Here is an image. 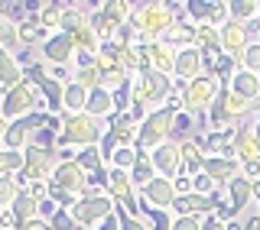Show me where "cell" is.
<instances>
[{"label":"cell","mask_w":260,"mask_h":230,"mask_svg":"<svg viewBox=\"0 0 260 230\" xmlns=\"http://www.w3.org/2000/svg\"><path fill=\"white\" fill-rule=\"evenodd\" d=\"M179 20V4H134L130 26L140 32L143 43H159Z\"/></svg>","instance_id":"obj_1"},{"label":"cell","mask_w":260,"mask_h":230,"mask_svg":"<svg viewBox=\"0 0 260 230\" xmlns=\"http://www.w3.org/2000/svg\"><path fill=\"white\" fill-rule=\"evenodd\" d=\"M108 133V120H94L91 113H62V133L59 146H75V149H88L98 146Z\"/></svg>","instance_id":"obj_2"},{"label":"cell","mask_w":260,"mask_h":230,"mask_svg":"<svg viewBox=\"0 0 260 230\" xmlns=\"http://www.w3.org/2000/svg\"><path fill=\"white\" fill-rule=\"evenodd\" d=\"M254 110V104H247L244 97H238L231 88H221L211 104V110L205 113V127L215 133H228V130H238V123Z\"/></svg>","instance_id":"obj_3"},{"label":"cell","mask_w":260,"mask_h":230,"mask_svg":"<svg viewBox=\"0 0 260 230\" xmlns=\"http://www.w3.org/2000/svg\"><path fill=\"white\" fill-rule=\"evenodd\" d=\"M173 91H176L173 75H159V71H140V75H134V107H146L153 113V110L166 107Z\"/></svg>","instance_id":"obj_4"},{"label":"cell","mask_w":260,"mask_h":230,"mask_svg":"<svg viewBox=\"0 0 260 230\" xmlns=\"http://www.w3.org/2000/svg\"><path fill=\"white\" fill-rule=\"evenodd\" d=\"M176 113L173 107H159L153 113H146L143 123L137 127V152H153L156 146L173 139V127H176Z\"/></svg>","instance_id":"obj_5"},{"label":"cell","mask_w":260,"mask_h":230,"mask_svg":"<svg viewBox=\"0 0 260 230\" xmlns=\"http://www.w3.org/2000/svg\"><path fill=\"white\" fill-rule=\"evenodd\" d=\"M0 113L7 120H23L29 113H49V104L39 97L32 81H23V85L10 88L7 94H0Z\"/></svg>","instance_id":"obj_6"},{"label":"cell","mask_w":260,"mask_h":230,"mask_svg":"<svg viewBox=\"0 0 260 230\" xmlns=\"http://www.w3.org/2000/svg\"><path fill=\"white\" fill-rule=\"evenodd\" d=\"M218 91H221V85H218L215 75H199L195 81H189V85L182 88V113H192L195 120H205V113L211 110V104H215Z\"/></svg>","instance_id":"obj_7"},{"label":"cell","mask_w":260,"mask_h":230,"mask_svg":"<svg viewBox=\"0 0 260 230\" xmlns=\"http://www.w3.org/2000/svg\"><path fill=\"white\" fill-rule=\"evenodd\" d=\"M114 211H117V204H114L111 195H85V198L75 201V208H72L69 214L75 217V224L81 230H94V227H101L104 220H111Z\"/></svg>","instance_id":"obj_8"},{"label":"cell","mask_w":260,"mask_h":230,"mask_svg":"<svg viewBox=\"0 0 260 230\" xmlns=\"http://www.w3.org/2000/svg\"><path fill=\"white\" fill-rule=\"evenodd\" d=\"M39 62L46 65H72L75 68V39L69 32H52L39 46Z\"/></svg>","instance_id":"obj_9"},{"label":"cell","mask_w":260,"mask_h":230,"mask_svg":"<svg viewBox=\"0 0 260 230\" xmlns=\"http://www.w3.org/2000/svg\"><path fill=\"white\" fill-rule=\"evenodd\" d=\"M218 204H221V195H199V191H192V195L176 198L173 214L176 217H199V220H205L208 214L218 211Z\"/></svg>","instance_id":"obj_10"},{"label":"cell","mask_w":260,"mask_h":230,"mask_svg":"<svg viewBox=\"0 0 260 230\" xmlns=\"http://www.w3.org/2000/svg\"><path fill=\"white\" fill-rule=\"evenodd\" d=\"M52 188H62V191L75 195V198H85L88 191V172L78 166V162H59L52 172Z\"/></svg>","instance_id":"obj_11"},{"label":"cell","mask_w":260,"mask_h":230,"mask_svg":"<svg viewBox=\"0 0 260 230\" xmlns=\"http://www.w3.org/2000/svg\"><path fill=\"white\" fill-rule=\"evenodd\" d=\"M150 159H153L156 175L169 178V182H176V178L182 175V152H179V143H176V139H169V143L156 146V149L150 152Z\"/></svg>","instance_id":"obj_12"},{"label":"cell","mask_w":260,"mask_h":230,"mask_svg":"<svg viewBox=\"0 0 260 230\" xmlns=\"http://www.w3.org/2000/svg\"><path fill=\"white\" fill-rule=\"evenodd\" d=\"M218 32H221V52L228 55V59H234V62L241 65L244 49L250 46V29L244 26V23H238V20H228Z\"/></svg>","instance_id":"obj_13"},{"label":"cell","mask_w":260,"mask_h":230,"mask_svg":"<svg viewBox=\"0 0 260 230\" xmlns=\"http://www.w3.org/2000/svg\"><path fill=\"white\" fill-rule=\"evenodd\" d=\"M140 198L150 204V208H156V211H173V204H176V185L169 182V178H162L156 175L146 188H140Z\"/></svg>","instance_id":"obj_14"},{"label":"cell","mask_w":260,"mask_h":230,"mask_svg":"<svg viewBox=\"0 0 260 230\" xmlns=\"http://www.w3.org/2000/svg\"><path fill=\"white\" fill-rule=\"evenodd\" d=\"M199 75H205V59H202L199 49H179L176 52V68H173V81H182V85H189L195 81Z\"/></svg>","instance_id":"obj_15"},{"label":"cell","mask_w":260,"mask_h":230,"mask_svg":"<svg viewBox=\"0 0 260 230\" xmlns=\"http://www.w3.org/2000/svg\"><path fill=\"white\" fill-rule=\"evenodd\" d=\"M143 59L146 65H150V71H159V75H173V68H176V49L169 46V43H143Z\"/></svg>","instance_id":"obj_16"},{"label":"cell","mask_w":260,"mask_h":230,"mask_svg":"<svg viewBox=\"0 0 260 230\" xmlns=\"http://www.w3.org/2000/svg\"><path fill=\"white\" fill-rule=\"evenodd\" d=\"M205 175L218 185V191H224V188L241 175V162L238 159H224V156H208L205 159Z\"/></svg>","instance_id":"obj_17"},{"label":"cell","mask_w":260,"mask_h":230,"mask_svg":"<svg viewBox=\"0 0 260 230\" xmlns=\"http://www.w3.org/2000/svg\"><path fill=\"white\" fill-rule=\"evenodd\" d=\"M23 81H26V71H23L20 59L10 49H0V94H7L10 88L23 85Z\"/></svg>","instance_id":"obj_18"},{"label":"cell","mask_w":260,"mask_h":230,"mask_svg":"<svg viewBox=\"0 0 260 230\" xmlns=\"http://www.w3.org/2000/svg\"><path fill=\"white\" fill-rule=\"evenodd\" d=\"M224 195H228V208H231V214L241 220V214H244V208H247L250 201H254V182H247L244 175H238L231 185L224 188Z\"/></svg>","instance_id":"obj_19"},{"label":"cell","mask_w":260,"mask_h":230,"mask_svg":"<svg viewBox=\"0 0 260 230\" xmlns=\"http://www.w3.org/2000/svg\"><path fill=\"white\" fill-rule=\"evenodd\" d=\"M234 159H238L241 166L260 162V139H257L254 130H244V127L234 130Z\"/></svg>","instance_id":"obj_20"},{"label":"cell","mask_w":260,"mask_h":230,"mask_svg":"<svg viewBox=\"0 0 260 230\" xmlns=\"http://www.w3.org/2000/svg\"><path fill=\"white\" fill-rule=\"evenodd\" d=\"M137 127H140V123L130 120V113H114L108 120V136L117 143V149L120 146H134L137 149Z\"/></svg>","instance_id":"obj_21"},{"label":"cell","mask_w":260,"mask_h":230,"mask_svg":"<svg viewBox=\"0 0 260 230\" xmlns=\"http://www.w3.org/2000/svg\"><path fill=\"white\" fill-rule=\"evenodd\" d=\"M179 152H182V175L195 178V175L205 172V159H208V156L202 152V146L195 143V136L182 139V143H179Z\"/></svg>","instance_id":"obj_22"},{"label":"cell","mask_w":260,"mask_h":230,"mask_svg":"<svg viewBox=\"0 0 260 230\" xmlns=\"http://www.w3.org/2000/svg\"><path fill=\"white\" fill-rule=\"evenodd\" d=\"M228 88H231L238 97H244L247 104H254V107L260 104V75H250V71L238 68V75L231 78V85H228Z\"/></svg>","instance_id":"obj_23"},{"label":"cell","mask_w":260,"mask_h":230,"mask_svg":"<svg viewBox=\"0 0 260 230\" xmlns=\"http://www.w3.org/2000/svg\"><path fill=\"white\" fill-rule=\"evenodd\" d=\"M85 113H91L94 120H111L114 113V94L111 91H104V88H94L91 94H88V107H85Z\"/></svg>","instance_id":"obj_24"},{"label":"cell","mask_w":260,"mask_h":230,"mask_svg":"<svg viewBox=\"0 0 260 230\" xmlns=\"http://www.w3.org/2000/svg\"><path fill=\"white\" fill-rule=\"evenodd\" d=\"M88 88H81L75 78L65 85V101H62V113H85V107H88Z\"/></svg>","instance_id":"obj_25"},{"label":"cell","mask_w":260,"mask_h":230,"mask_svg":"<svg viewBox=\"0 0 260 230\" xmlns=\"http://www.w3.org/2000/svg\"><path fill=\"white\" fill-rule=\"evenodd\" d=\"M16 32H20V46H26V49H39L49 36H52L49 29H43V26L36 23V16H29L26 23H20V26H16Z\"/></svg>","instance_id":"obj_26"},{"label":"cell","mask_w":260,"mask_h":230,"mask_svg":"<svg viewBox=\"0 0 260 230\" xmlns=\"http://www.w3.org/2000/svg\"><path fill=\"white\" fill-rule=\"evenodd\" d=\"M62 16H65V4H39L36 7V23L49 32H59Z\"/></svg>","instance_id":"obj_27"},{"label":"cell","mask_w":260,"mask_h":230,"mask_svg":"<svg viewBox=\"0 0 260 230\" xmlns=\"http://www.w3.org/2000/svg\"><path fill=\"white\" fill-rule=\"evenodd\" d=\"M10 214H13V220H16V227H23V224H29L32 217H39V201H36V198H29V195L23 191L20 198L13 201Z\"/></svg>","instance_id":"obj_28"},{"label":"cell","mask_w":260,"mask_h":230,"mask_svg":"<svg viewBox=\"0 0 260 230\" xmlns=\"http://www.w3.org/2000/svg\"><path fill=\"white\" fill-rule=\"evenodd\" d=\"M130 178H134V188L140 191V188H146L156 178V169H153V159H150V152H140V159H137V166L130 169Z\"/></svg>","instance_id":"obj_29"},{"label":"cell","mask_w":260,"mask_h":230,"mask_svg":"<svg viewBox=\"0 0 260 230\" xmlns=\"http://www.w3.org/2000/svg\"><path fill=\"white\" fill-rule=\"evenodd\" d=\"M72 39H75V55H98L101 52V36L91 29V23H88L81 32H75Z\"/></svg>","instance_id":"obj_30"},{"label":"cell","mask_w":260,"mask_h":230,"mask_svg":"<svg viewBox=\"0 0 260 230\" xmlns=\"http://www.w3.org/2000/svg\"><path fill=\"white\" fill-rule=\"evenodd\" d=\"M228 10H231V20H238V23L247 26V23H254L260 16V0H231Z\"/></svg>","instance_id":"obj_31"},{"label":"cell","mask_w":260,"mask_h":230,"mask_svg":"<svg viewBox=\"0 0 260 230\" xmlns=\"http://www.w3.org/2000/svg\"><path fill=\"white\" fill-rule=\"evenodd\" d=\"M78 166L88 172V175H98V172H104L108 169V162H104V156H101V146H88V149H78Z\"/></svg>","instance_id":"obj_32"},{"label":"cell","mask_w":260,"mask_h":230,"mask_svg":"<svg viewBox=\"0 0 260 230\" xmlns=\"http://www.w3.org/2000/svg\"><path fill=\"white\" fill-rule=\"evenodd\" d=\"M26 166V156L16 149H0V175H20Z\"/></svg>","instance_id":"obj_33"},{"label":"cell","mask_w":260,"mask_h":230,"mask_svg":"<svg viewBox=\"0 0 260 230\" xmlns=\"http://www.w3.org/2000/svg\"><path fill=\"white\" fill-rule=\"evenodd\" d=\"M20 195H23V188L16 185L13 175H0V211H10Z\"/></svg>","instance_id":"obj_34"},{"label":"cell","mask_w":260,"mask_h":230,"mask_svg":"<svg viewBox=\"0 0 260 230\" xmlns=\"http://www.w3.org/2000/svg\"><path fill=\"white\" fill-rule=\"evenodd\" d=\"M20 46V32H16V23L7 13H0V49H13Z\"/></svg>","instance_id":"obj_35"},{"label":"cell","mask_w":260,"mask_h":230,"mask_svg":"<svg viewBox=\"0 0 260 230\" xmlns=\"http://www.w3.org/2000/svg\"><path fill=\"white\" fill-rule=\"evenodd\" d=\"M137 159H140V152H137L134 146H120V149H114V156H111V166L130 172V169L137 166Z\"/></svg>","instance_id":"obj_36"},{"label":"cell","mask_w":260,"mask_h":230,"mask_svg":"<svg viewBox=\"0 0 260 230\" xmlns=\"http://www.w3.org/2000/svg\"><path fill=\"white\" fill-rule=\"evenodd\" d=\"M114 214H117V230H153L143 217L130 214V211H124V208H117Z\"/></svg>","instance_id":"obj_37"},{"label":"cell","mask_w":260,"mask_h":230,"mask_svg":"<svg viewBox=\"0 0 260 230\" xmlns=\"http://www.w3.org/2000/svg\"><path fill=\"white\" fill-rule=\"evenodd\" d=\"M241 68L244 71H250V75H260V43L254 39L247 49H244V55H241Z\"/></svg>","instance_id":"obj_38"},{"label":"cell","mask_w":260,"mask_h":230,"mask_svg":"<svg viewBox=\"0 0 260 230\" xmlns=\"http://www.w3.org/2000/svg\"><path fill=\"white\" fill-rule=\"evenodd\" d=\"M75 81L81 88H88V91H94V88H101V68H75Z\"/></svg>","instance_id":"obj_39"},{"label":"cell","mask_w":260,"mask_h":230,"mask_svg":"<svg viewBox=\"0 0 260 230\" xmlns=\"http://www.w3.org/2000/svg\"><path fill=\"white\" fill-rule=\"evenodd\" d=\"M49 224H52V230H78L75 217H72L69 211H62V208H59V214H55L52 220H49Z\"/></svg>","instance_id":"obj_40"},{"label":"cell","mask_w":260,"mask_h":230,"mask_svg":"<svg viewBox=\"0 0 260 230\" xmlns=\"http://www.w3.org/2000/svg\"><path fill=\"white\" fill-rule=\"evenodd\" d=\"M192 188H195V191H199V195H218V185L211 182V178L205 175V172L192 178Z\"/></svg>","instance_id":"obj_41"},{"label":"cell","mask_w":260,"mask_h":230,"mask_svg":"<svg viewBox=\"0 0 260 230\" xmlns=\"http://www.w3.org/2000/svg\"><path fill=\"white\" fill-rule=\"evenodd\" d=\"M26 195H29V198H36V201H46L49 198V182H29Z\"/></svg>","instance_id":"obj_42"},{"label":"cell","mask_w":260,"mask_h":230,"mask_svg":"<svg viewBox=\"0 0 260 230\" xmlns=\"http://www.w3.org/2000/svg\"><path fill=\"white\" fill-rule=\"evenodd\" d=\"M173 230H202L199 217H173Z\"/></svg>","instance_id":"obj_43"},{"label":"cell","mask_w":260,"mask_h":230,"mask_svg":"<svg viewBox=\"0 0 260 230\" xmlns=\"http://www.w3.org/2000/svg\"><path fill=\"white\" fill-rule=\"evenodd\" d=\"M55 214H59V204H55L52 198H46V201H39V217H43V220H52Z\"/></svg>","instance_id":"obj_44"},{"label":"cell","mask_w":260,"mask_h":230,"mask_svg":"<svg viewBox=\"0 0 260 230\" xmlns=\"http://www.w3.org/2000/svg\"><path fill=\"white\" fill-rule=\"evenodd\" d=\"M173 185H176V195H179V198H182V195H192V191H195V188H192V178H189V175H179Z\"/></svg>","instance_id":"obj_45"},{"label":"cell","mask_w":260,"mask_h":230,"mask_svg":"<svg viewBox=\"0 0 260 230\" xmlns=\"http://www.w3.org/2000/svg\"><path fill=\"white\" fill-rule=\"evenodd\" d=\"M202 230H228V224L221 217H215V214H208L205 220H202Z\"/></svg>","instance_id":"obj_46"},{"label":"cell","mask_w":260,"mask_h":230,"mask_svg":"<svg viewBox=\"0 0 260 230\" xmlns=\"http://www.w3.org/2000/svg\"><path fill=\"white\" fill-rule=\"evenodd\" d=\"M20 230H52V224H49V220H43V217H32L29 224H23Z\"/></svg>","instance_id":"obj_47"},{"label":"cell","mask_w":260,"mask_h":230,"mask_svg":"<svg viewBox=\"0 0 260 230\" xmlns=\"http://www.w3.org/2000/svg\"><path fill=\"white\" fill-rule=\"evenodd\" d=\"M244 230H260V214H254V217L244 220Z\"/></svg>","instance_id":"obj_48"},{"label":"cell","mask_w":260,"mask_h":230,"mask_svg":"<svg viewBox=\"0 0 260 230\" xmlns=\"http://www.w3.org/2000/svg\"><path fill=\"white\" fill-rule=\"evenodd\" d=\"M7 130H10V120L0 113V143H4V136H7Z\"/></svg>","instance_id":"obj_49"},{"label":"cell","mask_w":260,"mask_h":230,"mask_svg":"<svg viewBox=\"0 0 260 230\" xmlns=\"http://www.w3.org/2000/svg\"><path fill=\"white\" fill-rule=\"evenodd\" d=\"M250 130H254V133H257V139H260V107L254 110V127H250Z\"/></svg>","instance_id":"obj_50"},{"label":"cell","mask_w":260,"mask_h":230,"mask_svg":"<svg viewBox=\"0 0 260 230\" xmlns=\"http://www.w3.org/2000/svg\"><path fill=\"white\" fill-rule=\"evenodd\" d=\"M254 201H257V208H260V182H254Z\"/></svg>","instance_id":"obj_51"},{"label":"cell","mask_w":260,"mask_h":230,"mask_svg":"<svg viewBox=\"0 0 260 230\" xmlns=\"http://www.w3.org/2000/svg\"><path fill=\"white\" fill-rule=\"evenodd\" d=\"M257 43H260V36H257Z\"/></svg>","instance_id":"obj_52"}]
</instances>
